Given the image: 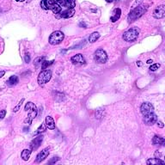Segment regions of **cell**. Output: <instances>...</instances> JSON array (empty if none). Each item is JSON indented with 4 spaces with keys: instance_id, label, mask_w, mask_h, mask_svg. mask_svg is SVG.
<instances>
[{
    "instance_id": "23",
    "label": "cell",
    "mask_w": 165,
    "mask_h": 165,
    "mask_svg": "<svg viewBox=\"0 0 165 165\" xmlns=\"http://www.w3.org/2000/svg\"><path fill=\"white\" fill-rule=\"evenodd\" d=\"M45 60V57H38L36 58L34 60V64L35 65V66H40V65H41L42 63L44 62Z\"/></svg>"
},
{
    "instance_id": "25",
    "label": "cell",
    "mask_w": 165,
    "mask_h": 165,
    "mask_svg": "<svg viewBox=\"0 0 165 165\" xmlns=\"http://www.w3.org/2000/svg\"><path fill=\"white\" fill-rule=\"evenodd\" d=\"M53 62H54L53 60H52V61H46V60H44V62L41 64V68H42V69H46V68H47L49 65H51Z\"/></svg>"
},
{
    "instance_id": "5",
    "label": "cell",
    "mask_w": 165,
    "mask_h": 165,
    "mask_svg": "<svg viewBox=\"0 0 165 165\" xmlns=\"http://www.w3.org/2000/svg\"><path fill=\"white\" fill-rule=\"evenodd\" d=\"M52 78V71L50 70H42L39 74L37 81H38L39 85H44L46 82L50 81Z\"/></svg>"
},
{
    "instance_id": "19",
    "label": "cell",
    "mask_w": 165,
    "mask_h": 165,
    "mask_svg": "<svg viewBox=\"0 0 165 165\" xmlns=\"http://www.w3.org/2000/svg\"><path fill=\"white\" fill-rule=\"evenodd\" d=\"M146 164L149 165H154V164H165L164 161L161 160L159 158H150L147 160Z\"/></svg>"
},
{
    "instance_id": "27",
    "label": "cell",
    "mask_w": 165,
    "mask_h": 165,
    "mask_svg": "<svg viewBox=\"0 0 165 165\" xmlns=\"http://www.w3.org/2000/svg\"><path fill=\"white\" fill-rule=\"evenodd\" d=\"M159 67H160V64H152V65L150 67V70H151V71H155V70H158Z\"/></svg>"
},
{
    "instance_id": "29",
    "label": "cell",
    "mask_w": 165,
    "mask_h": 165,
    "mask_svg": "<svg viewBox=\"0 0 165 165\" xmlns=\"http://www.w3.org/2000/svg\"><path fill=\"white\" fill-rule=\"evenodd\" d=\"M24 59H25L26 63H29V61H30V55H29L28 53H25Z\"/></svg>"
},
{
    "instance_id": "33",
    "label": "cell",
    "mask_w": 165,
    "mask_h": 165,
    "mask_svg": "<svg viewBox=\"0 0 165 165\" xmlns=\"http://www.w3.org/2000/svg\"><path fill=\"white\" fill-rule=\"evenodd\" d=\"M106 1H107L108 3H112V2H113L114 0H106Z\"/></svg>"
},
{
    "instance_id": "7",
    "label": "cell",
    "mask_w": 165,
    "mask_h": 165,
    "mask_svg": "<svg viewBox=\"0 0 165 165\" xmlns=\"http://www.w3.org/2000/svg\"><path fill=\"white\" fill-rule=\"evenodd\" d=\"M144 122L147 126H152L156 122H158V116L154 114V112L144 115Z\"/></svg>"
},
{
    "instance_id": "13",
    "label": "cell",
    "mask_w": 165,
    "mask_h": 165,
    "mask_svg": "<svg viewBox=\"0 0 165 165\" xmlns=\"http://www.w3.org/2000/svg\"><path fill=\"white\" fill-rule=\"evenodd\" d=\"M70 60L74 64H85V59H84L82 54H81V53H78L75 56H73L70 58Z\"/></svg>"
},
{
    "instance_id": "20",
    "label": "cell",
    "mask_w": 165,
    "mask_h": 165,
    "mask_svg": "<svg viewBox=\"0 0 165 165\" xmlns=\"http://www.w3.org/2000/svg\"><path fill=\"white\" fill-rule=\"evenodd\" d=\"M121 9H116L115 10H114V16H111V18L110 20L113 22H115L117 20L119 19L120 17H121Z\"/></svg>"
},
{
    "instance_id": "28",
    "label": "cell",
    "mask_w": 165,
    "mask_h": 165,
    "mask_svg": "<svg viewBox=\"0 0 165 165\" xmlns=\"http://www.w3.org/2000/svg\"><path fill=\"white\" fill-rule=\"evenodd\" d=\"M5 115H6V110L3 109V110L0 111V119H1V120H3V119L5 117Z\"/></svg>"
},
{
    "instance_id": "30",
    "label": "cell",
    "mask_w": 165,
    "mask_h": 165,
    "mask_svg": "<svg viewBox=\"0 0 165 165\" xmlns=\"http://www.w3.org/2000/svg\"><path fill=\"white\" fill-rule=\"evenodd\" d=\"M158 126L160 128H163V127H164V125L163 124V122H162V121H158Z\"/></svg>"
},
{
    "instance_id": "11",
    "label": "cell",
    "mask_w": 165,
    "mask_h": 165,
    "mask_svg": "<svg viewBox=\"0 0 165 165\" xmlns=\"http://www.w3.org/2000/svg\"><path fill=\"white\" fill-rule=\"evenodd\" d=\"M153 16L157 19H160L165 16V6L164 5H160L158 6L153 12Z\"/></svg>"
},
{
    "instance_id": "15",
    "label": "cell",
    "mask_w": 165,
    "mask_h": 165,
    "mask_svg": "<svg viewBox=\"0 0 165 165\" xmlns=\"http://www.w3.org/2000/svg\"><path fill=\"white\" fill-rule=\"evenodd\" d=\"M152 143L154 146H165V140L160 136H154L152 139Z\"/></svg>"
},
{
    "instance_id": "3",
    "label": "cell",
    "mask_w": 165,
    "mask_h": 165,
    "mask_svg": "<svg viewBox=\"0 0 165 165\" xmlns=\"http://www.w3.org/2000/svg\"><path fill=\"white\" fill-rule=\"evenodd\" d=\"M139 34H140V29L138 28L134 27V28H132L124 33L123 40L127 42H133L139 37Z\"/></svg>"
},
{
    "instance_id": "17",
    "label": "cell",
    "mask_w": 165,
    "mask_h": 165,
    "mask_svg": "<svg viewBox=\"0 0 165 165\" xmlns=\"http://www.w3.org/2000/svg\"><path fill=\"white\" fill-rule=\"evenodd\" d=\"M74 14H75V9H70V10H67L64 11L59 16V18H70V17L74 16Z\"/></svg>"
},
{
    "instance_id": "26",
    "label": "cell",
    "mask_w": 165,
    "mask_h": 165,
    "mask_svg": "<svg viewBox=\"0 0 165 165\" xmlns=\"http://www.w3.org/2000/svg\"><path fill=\"white\" fill-rule=\"evenodd\" d=\"M24 102V98H22V99L18 102V104H17L15 108H13V112H15V113H16V112H17V111L20 109V108H21V106L22 105V102Z\"/></svg>"
},
{
    "instance_id": "10",
    "label": "cell",
    "mask_w": 165,
    "mask_h": 165,
    "mask_svg": "<svg viewBox=\"0 0 165 165\" xmlns=\"http://www.w3.org/2000/svg\"><path fill=\"white\" fill-rule=\"evenodd\" d=\"M37 113H38L37 108H34V109H31V110L28 111V117L25 119L24 123H25V124H28V125H30V124L32 123V121H33V120L36 117Z\"/></svg>"
},
{
    "instance_id": "24",
    "label": "cell",
    "mask_w": 165,
    "mask_h": 165,
    "mask_svg": "<svg viewBox=\"0 0 165 165\" xmlns=\"http://www.w3.org/2000/svg\"><path fill=\"white\" fill-rule=\"evenodd\" d=\"M34 108H36V106L33 102H28V103H26L25 107H24V110H25L26 112H28V111H29L31 109H34Z\"/></svg>"
},
{
    "instance_id": "22",
    "label": "cell",
    "mask_w": 165,
    "mask_h": 165,
    "mask_svg": "<svg viewBox=\"0 0 165 165\" xmlns=\"http://www.w3.org/2000/svg\"><path fill=\"white\" fill-rule=\"evenodd\" d=\"M46 124L44 123H42L40 127H39V128L34 133V135H38V134H40L41 133H44L45 131H46Z\"/></svg>"
},
{
    "instance_id": "21",
    "label": "cell",
    "mask_w": 165,
    "mask_h": 165,
    "mask_svg": "<svg viewBox=\"0 0 165 165\" xmlns=\"http://www.w3.org/2000/svg\"><path fill=\"white\" fill-rule=\"evenodd\" d=\"M99 38H100V34L98 32H94L90 34V36L89 37V41L93 43V42H95Z\"/></svg>"
},
{
    "instance_id": "32",
    "label": "cell",
    "mask_w": 165,
    "mask_h": 165,
    "mask_svg": "<svg viewBox=\"0 0 165 165\" xmlns=\"http://www.w3.org/2000/svg\"><path fill=\"white\" fill-rule=\"evenodd\" d=\"M152 60L149 59V60H147V62H146V63H147V64H151V63H152Z\"/></svg>"
},
{
    "instance_id": "34",
    "label": "cell",
    "mask_w": 165,
    "mask_h": 165,
    "mask_svg": "<svg viewBox=\"0 0 165 165\" xmlns=\"http://www.w3.org/2000/svg\"><path fill=\"white\" fill-rule=\"evenodd\" d=\"M16 1H17V2H20V1H23V0H16Z\"/></svg>"
},
{
    "instance_id": "18",
    "label": "cell",
    "mask_w": 165,
    "mask_h": 165,
    "mask_svg": "<svg viewBox=\"0 0 165 165\" xmlns=\"http://www.w3.org/2000/svg\"><path fill=\"white\" fill-rule=\"evenodd\" d=\"M31 152L32 151L30 149H24L21 153V158H22L23 161H28L31 156Z\"/></svg>"
},
{
    "instance_id": "31",
    "label": "cell",
    "mask_w": 165,
    "mask_h": 165,
    "mask_svg": "<svg viewBox=\"0 0 165 165\" xmlns=\"http://www.w3.org/2000/svg\"><path fill=\"white\" fill-rule=\"evenodd\" d=\"M4 74H5V71L4 70H0V78L4 76Z\"/></svg>"
},
{
    "instance_id": "12",
    "label": "cell",
    "mask_w": 165,
    "mask_h": 165,
    "mask_svg": "<svg viewBox=\"0 0 165 165\" xmlns=\"http://www.w3.org/2000/svg\"><path fill=\"white\" fill-rule=\"evenodd\" d=\"M49 151H50L49 148H45V149H43L37 155L36 159H35V163H40V162H42L43 160L46 158L48 157V155H49Z\"/></svg>"
},
{
    "instance_id": "16",
    "label": "cell",
    "mask_w": 165,
    "mask_h": 165,
    "mask_svg": "<svg viewBox=\"0 0 165 165\" xmlns=\"http://www.w3.org/2000/svg\"><path fill=\"white\" fill-rule=\"evenodd\" d=\"M18 82H19V78H18V76H16V75H13V76H10V78L7 80L6 84L8 86H15V85H16Z\"/></svg>"
},
{
    "instance_id": "4",
    "label": "cell",
    "mask_w": 165,
    "mask_h": 165,
    "mask_svg": "<svg viewBox=\"0 0 165 165\" xmlns=\"http://www.w3.org/2000/svg\"><path fill=\"white\" fill-rule=\"evenodd\" d=\"M64 38V34L63 32L61 31H55L53 32L49 37V43L52 46L58 45L63 41Z\"/></svg>"
},
{
    "instance_id": "6",
    "label": "cell",
    "mask_w": 165,
    "mask_h": 165,
    "mask_svg": "<svg viewBox=\"0 0 165 165\" xmlns=\"http://www.w3.org/2000/svg\"><path fill=\"white\" fill-rule=\"evenodd\" d=\"M95 61L96 63L99 64H105L108 60V55L107 52L104 51L103 49H98L95 52Z\"/></svg>"
},
{
    "instance_id": "8",
    "label": "cell",
    "mask_w": 165,
    "mask_h": 165,
    "mask_svg": "<svg viewBox=\"0 0 165 165\" xmlns=\"http://www.w3.org/2000/svg\"><path fill=\"white\" fill-rule=\"evenodd\" d=\"M43 136L40 134V135H39L37 136L36 138H34V140H32L31 143H30V150L31 151H35V150H37L40 146L41 145V143H42V141H43Z\"/></svg>"
},
{
    "instance_id": "9",
    "label": "cell",
    "mask_w": 165,
    "mask_h": 165,
    "mask_svg": "<svg viewBox=\"0 0 165 165\" xmlns=\"http://www.w3.org/2000/svg\"><path fill=\"white\" fill-rule=\"evenodd\" d=\"M140 111H141L143 115H146V114L154 112V107L152 106V104L150 103V102H144L140 107Z\"/></svg>"
},
{
    "instance_id": "14",
    "label": "cell",
    "mask_w": 165,
    "mask_h": 165,
    "mask_svg": "<svg viewBox=\"0 0 165 165\" xmlns=\"http://www.w3.org/2000/svg\"><path fill=\"white\" fill-rule=\"evenodd\" d=\"M45 124L46 126V128L50 129V130H53L55 129V121L52 118L51 116H46V120H45Z\"/></svg>"
},
{
    "instance_id": "1",
    "label": "cell",
    "mask_w": 165,
    "mask_h": 165,
    "mask_svg": "<svg viewBox=\"0 0 165 165\" xmlns=\"http://www.w3.org/2000/svg\"><path fill=\"white\" fill-rule=\"evenodd\" d=\"M76 6L75 0H41L40 7L45 10H52L57 15L58 18L65 10L74 9Z\"/></svg>"
},
{
    "instance_id": "2",
    "label": "cell",
    "mask_w": 165,
    "mask_h": 165,
    "mask_svg": "<svg viewBox=\"0 0 165 165\" xmlns=\"http://www.w3.org/2000/svg\"><path fill=\"white\" fill-rule=\"evenodd\" d=\"M147 10V8L145 6H139L133 10L130 14L128 15V22H133L134 21L141 17Z\"/></svg>"
}]
</instances>
